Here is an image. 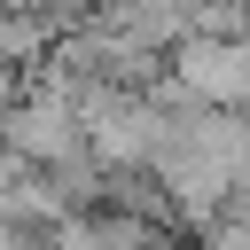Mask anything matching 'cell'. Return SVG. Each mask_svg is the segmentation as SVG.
Segmentation results:
<instances>
[{
  "label": "cell",
  "instance_id": "obj_1",
  "mask_svg": "<svg viewBox=\"0 0 250 250\" xmlns=\"http://www.w3.org/2000/svg\"><path fill=\"white\" fill-rule=\"evenodd\" d=\"M172 70H180V94L195 109H234L242 102V39L234 31H180L172 47Z\"/></svg>",
  "mask_w": 250,
  "mask_h": 250
}]
</instances>
